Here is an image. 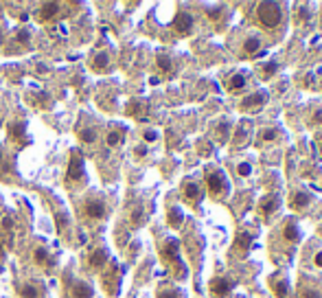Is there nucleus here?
I'll return each instance as SVG.
<instances>
[{"mask_svg": "<svg viewBox=\"0 0 322 298\" xmlns=\"http://www.w3.org/2000/svg\"><path fill=\"white\" fill-rule=\"evenodd\" d=\"M204 187H206V193L211 195V200H215V202H223L228 195H230L228 176L223 173L222 167H217V164L204 167Z\"/></svg>", "mask_w": 322, "mask_h": 298, "instance_id": "f257e3e1", "label": "nucleus"}, {"mask_svg": "<svg viewBox=\"0 0 322 298\" xmlns=\"http://www.w3.org/2000/svg\"><path fill=\"white\" fill-rule=\"evenodd\" d=\"M285 18V4L283 2H259L256 4V22L265 31H274L283 25Z\"/></svg>", "mask_w": 322, "mask_h": 298, "instance_id": "f03ea898", "label": "nucleus"}, {"mask_svg": "<svg viewBox=\"0 0 322 298\" xmlns=\"http://www.w3.org/2000/svg\"><path fill=\"white\" fill-rule=\"evenodd\" d=\"M160 254H162V259H165L167 266H171L175 278H184L186 276V266H184V261H182V257H180V241L178 239L167 237L160 244Z\"/></svg>", "mask_w": 322, "mask_h": 298, "instance_id": "7ed1b4c3", "label": "nucleus"}, {"mask_svg": "<svg viewBox=\"0 0 322 298\" xmlns=\"http://www.w3.org/2000/svg\"><path fill=\"white\" fill-rule=\"evenodd\" d=\"M268 97H270L268 90H254V92L246 94L239 101V112L241 114H256V112H261L265 108Z\"/></svg>", "mask_w": 322, "mask_h": 298, "instance_id": "20e7f679", "label": "nucleus"}, {"mask_svg": "<svg viewBox=\"0 0 322 298\" xmlns=\"http://www.w3.org/2000/svg\"><path fill=\"white\" fill-rule=\"evenodd\" d=\"M235 285H237V281L232 276H228V274L213 276L211 283H208V294H211V298H230Z\"/></svg>", "mask_w": 322, "mask_h": 298, "instance_id": "39448f33", "label": "nucleus"}, {"mask_svg": "<svg viewBox=\"0 0 322 298\" xmlns=\"http://www.w3.org/2000/svg\"><path fill=\"white\" fill-rule=\"evenodd\" d=\"M278 233H281L283 244H287V245H298L300 244V239H302V228H300V224H298L296 217H287V219H283Z\"/></svg>", "mask_w": 322, "mask_h": 298, "instance_id": "423d86ee", "label": "nucleus"}, {"mask_svg": "<svg viewBox=\"0 0 322 298\" xmlns=\"http://www.w3.org/2000/svg\"><path fill=\"white\" fill-rule=\"evenodd\" d=\"M182 197H184L189 204H199L204 200V184L195 178H186L182 182Z\"/></svg>", "mask_w": 322, "mask_h": 298, "instance_id": "0eeeda50", "label": "nucleus"}, {"mask_svg": "<svg viewBox=\"0 0 322 298\" xmlns=\"http://www.w3.org/2000/svg\"><path fill=\"white\" fill-rule=\"evenodd\" d=\"M270 290L274 292L276 298H289V290H292V283H289V276L283 270L270 274Z\"/></svg>", "mask_w": 322, "mask_h": 298, "instance_id": "6e6552de", "label": "nucleus"}, {"mask_svg": "<svg viewBox=\"0 0 322 298\" xmlns=\"http://www.w3.org/2000/svg\"><path fill=\"white\" fill-rule=\"evenodd\" d=\"M256 211L261 213L263 219H272V217L278 215V211H281V197H278L276 193H268V195H263L259 200Z\"/></svg>", "mask_w": 322, "mask_h": 298, "instance_id": "1a4fd4ad", "label": "nucleus"}, {"mask_svg": "<svg viewBox=\"0 0 322 298\" xmlns=\"http://www.w3.org/2000/svg\"><path fill=\"white\" fill-rule=\"evenodd\" d=\"M287 202H289V206H292V211L302 213V211H307V209L311 206L314 197H311L309 191H305V189H298V187H296V189H292V191H289Z\"/></svg>", "mask_w": 322, "mask_h": 298, "instance_id": "9d476101", "label": "nucleus"}, {"mask_svg": "<svg viewBox=\"0 0 322 298\" xmlns=\"http://www.w3.org/2000/svg\"><path fill=\"white\" fill-rule=\"evenodd\" d=\"M252 245H254V233H250V230H246V228L237 230L232 250H235V254H239V259H246V254L252 250Z\"/></svg>", "mask_w": 322, "mask_h": 298, "instance_id": "9b49d317", "label": "nucleus"}, {"mask_svg": "<svg viewBox=\"0 0 322 298\" xmlns=\"http://www.w3.org/2000/svg\"><path fill=\"white\" fill-rule=\"evenodd\" d=\"M83 178V156L79 149H73L71 160H68V171H66V182H79Z\"/></svg>", "mask_w": 322, "mask_h": 298, "instance_id": "f8f14e48", "label": "nucleus"}, {"mask_svg": "<svg viewBox=\"0 0 322 298\" xmlns=\"http://www.w3.org/2000/svg\"><path fill=\"white\" fill-rule=\"evenodd\" d=\"M83 215H86L88 219H103L107 215L105 202L101 200V197H88V200L83 202Z\"/></svg>", "mask_w": 322, "mask_h": 298, "instance_id": "ddd939ff", "label": "nucleus"}, {"mask_svg": "<svg viewBox=\"0 0 322 298\" xmlns=\"http://www.w3.org/2000/svg\"><path fill=\"white\" fill-rule=\"evenodd\" d=\"M193 27H195L193 16L186 11H178V16H175V20H173V31L178 33V35H189V33L193 31Z\"/></svg>", "mask_w": 322, "mask_h": 298, "instance_id": "4468645a", "label": "nucleus"}, {"mask_svg": "<svg viewBox=\"0 0 322 298\" xmlns=\"http://www.w3.org/2000/svg\"><path fill=\"white\" fill-rule=\"evenodd\" d=\"M246 86H248V73H246V70H239V73L230 75V79L226 81V90H228L230 94L244 92Z\"/></svg>", "mask_w": 322, "mask_h": 298, "instance_id": "2eb2a0df", "label": "nucleus"}, {"mask_svg": "<svg viewBox=\"0 0 322 298\" xmlns=\"http://www.w3.org/2000/svg\"><path fill=\"white\" fill-rule=\"evenodd\" d=\"M241 51H244L246 57H256V55L263 51V42H261L259 35H248L244 40V46H241Z\"/></svg>", "mask_w": 322, "mask_h": 298, "instance_id": "dca6fc26", "label": "nucleus"}, {"mask_svg": "<svg viewBox=\"0 0 322 298\" xmlns=\"http://www.w3.org/2000/svg\"><path fill=\"white\" fill-rule=\"evenodd\" d=\"M59 9H62V4H59V2H42L40 7H37L35 16H37V20L46 22V20H50V18L57 16Z\"/></svg>", "mask_w": 322, "mask_h": 298, "instance_id": "f3484780", "label": "nucleus"}, {"mask_svg": "<svg viewBox=\"0 0 322 298\" xmlns=\"http://www.w3.org/2000/svg\"><path fill=\"white\" fill-rule=\"evenodd\" d=\"M230 130H232V121L230 119H222L215 125V140H217L219 145L228 143V138H230Z\"/></svg>", "mask_w": 322, "mask_h": 298, "instance_id": "a211bd4d", "label": "nucleus"}, {"mask_svg": "<svg viewBox=\"0 0 322 298\" xmlns=\"http://www.w3.org/2000/svg\"><path fill=\"white\" fill-rule=\"evenodd\" d=\"M68 294H71V298H92V285L86 281H74Z\"/></svg>", "mask_w": 322, "mask_h": 298, "instance_id": "6ab92c4d", "label": "nucleus"}, {"mask_svg": "<svg viewBox=\"0 0 322 298\" xmlns=\"http://www.w3.org/2000/svg\"><path fill=\"white\" fill-rule=\"evenodd\" d=\"M107 261H110V254H107V250L105 248H97L95 252L90 254V268L92 270H103L107 266Z\"/></svg>", "mask_w": 322, "mask_h": 298, "instance_id": "aec40b11", "label": "nucleus"}, {"mask_svg": "<svg viewBox=\"0 0 322 298\" xmlns=\"http://www.w3.org/2000/svg\"><path fill=\"white\" fill-rule=\"evenodd\" d=\"M20 296L22 298H44V287L40 283H25L20 285Z\"/></svg>", "mask_w": 322, "mask_h": 298, "instance_id": "412c9836", "label": "nucleus"}, {"mask_svg": "<svg viewBox=\"0 0 322 298\" xmlns=\"http://www.w3.org/2000/svg\"><path fill=\"white\" fill-rule=\"evenodd\" d=\"M156 66H158V70H160L162 75H173V70H175L173 57H171V55H167V53L158 55V57H156Z\"/></svg>", "mask_w": 322, "mask_h": 298, "instance_id": "4be33fe9", "label": "nucleus"}, {"mask_svg": "<svg viewBox=\"0 0 322 298\" xmlns=\"http://www.w3.org/2000/svg\"><path fill=\"white\" fill-rule=\"evenodd\" d=\"M167 221H169L171 228H180L182 221H184V213H182L180 206H169V211H167Z\"/></svg>", "mask_w": 322, "mask_h": 298, "instance_id": "5701e85b", "label": "nucleus"}, {"mask_svg": "<svg viewBox=\"0 0 322 298\" xmlns=\"http://www.w3.org/2000/svg\"><path fill=\"white\" fill-rule=\"evenodd\" d=\"M296 9H298V11L294 13V20H296V25L298 27L307 25V20L311 18V7H309V4H296Z\"/></svg>", "mask_w": 322, "mask_h": 298, "instance_id": "b1692460", "label": "nucleus"}, {"mask_svg": "<svg viewBox=\"0 0 322 298\" xmlns=\"http://www.w3.org/2000/svg\"><path fill=\"white\" fill-rule=\"evenodd\" d=\"M9 136H11L13 143H26L25 125H22V123H11V125H9Z\"/></svg>", "mask_w": 322, "mask_h": 298, "instance_id": "393cba45", "label": "nucleus"}, {"mask_svg": "<svg viewBox=\"0 0 322 298\" xmlns=\"http://www.w3.org/2000/svg\"><path fill=\"white\" fill-rule=\"evenodd\" d=\"M298 296L300 298H322V292H320V287L302 283V285L298 287Z\"/></svg>", "mask_w": 322, "mask_h": 298, "instance_id": "a878e982", "label": "nucleus"}, {"mask_svg": "<svg viewBox=\"0 0 322 298\" xmlns=\"http://www.w3.org/2000/svg\"><path fill=\"white\" fill-rule=\"evenodd\" d=\"M158 298H184V292L180 287L165 285V287H158Z\"/></svg>", "mask_w": 322, "mask_h": 298, "instance_id": "bb28decb", "label": "nucleus"}, {"mask_svg": "<svg viewBox=\"0 0 322 298\" xmlns=\"http://www.w3.org/2000/svg\"><path fill=\"white\" fill-rule=\"evenodd\" d=\"M278 138H281V130H276V127H261L259 130V140H263V143L265 140L268 143L270 140H278Z\"/></svg>", "mask_w": 322, "mask_h": 298, "instance_id": "cd10ccee", "label": "nucleus"}, {"mask_svg": "<svg viewBox=\"0 0 322 298\" xmlns=\"http://www.w3.org/2000/svg\"><path fill=\"white\" fill-rule=\"evenodd\" d=\"M127 114L129 116H136V119H145V114H147V108H145L143 101H132L127 106Z\"/></svg>", "mask_w": 322, "mask_h": 298, "instance_id": "c85d7f7f", "label": "nucleus"}, {"mask_svg": "<svg viewBox=\"0 0 322 298\" xmlns=\"http://www.w3.org/2000/svg\"><path fill=\"white\" fill-rule=\"evenodd\" d=\"M92 68L99 70V73L107 70V68H110V55H107V53H99L95 59H92Z\"/></svg>", "mask_w": 322, "mask_h": 298, "instance_id": "c756f323", "label": "nucleus"}, {"mask_svg": "<svg viewBox=\"0 0 322 298\" xmlns=\"http://www.w3.org/2000/svg\"><path fill=\"white\" fill-rule=\"evenodd\" d=\"M79 138H81L83 143L92 145V143H97V138H99V132H97V127H86V130L79 132Z\"/></svg>", "mask_w": 322, "mask_h": 298, "instance_id": "7c9ffc66", "label": "nucleus"}, {"mask_svg": "<svg viewBox=\"0 0 322 298\" xmlns=\"http://www.w3.org/2000/svg\"><path fill=\"white\" fill-rule=\"evenodd\" d=\"M121 140H123V132L121 130H110L105 136V145L107 147H119Z\"/></svg>", "mask_w": 322, "mask_h": 298, "instance_id": "2f4dec72", "label": "nucleus"}, {"mask_svg": "<svg viewBox=\"0 0 322 298\" xmlns=\"http://www.w3.org/2000/svg\"><path fill=\"white\" fill-rule=\"evenodd\" d=\"M33 261L37 263V266H46V263H50V259H49V250L46 248H35L33 250Z\"/></svg>", "mask_w": 322, "mask_h": 298, "instance_id": "473e14b6", "label": "nucleus"}, {"mask_svg": "<svg viewBox=\"0 0 322 298\" xmlns=\"http://www.w3.org/2000/svg\"><path fill=\"white\" fill-rule=\"evenodd\" d=\"M145 211H143V206H138V209H134L132 211V215H129V224L134 226V228H136V226H141L143 221H145Z\"/></svg>", "mask_w": 322, "mask_h": 298, "instance_id": "72a5a7b5", "label": "nucleus"}, {"mask_svg": "<svg viewBox=\"0 0 322 298\" xmlns=\"http://www.w3.org/2000/svg\"><path fill=\"white\" fill-rule=\"evenodd\" d=\"M276 70H278V64H276V61H265V64H263V75H261V77H263V79H270L274 73H276Z\"/></svg>", "mask_w": 322, "mask_h": 298, "instance_id": "f704fd0d", "label": "nucleus"}, {"mask_svg": "<svg viewBox=\"0 0 322 298\" xmlns=\"http://www.w3.org/2000/svg\"><path fill=\"white\" fill-rule=\"evenodd\" d=\"M250 173H252V164L250 163H239V164H237V176L248 178Z\"/></svg>", "mask_w": 322, "mask_h": 298, "instance_id": "c9c22d12", "label": "nucleus"}, {"mask_svg": "<svg viewBox=\"0 0 322 298\" xmlns=\"http://www.w3.org/2000/svg\"><path fill=\"white\" fill-rule=\"evenodd\" d=\"M13 228V219L9 215H4V217H0V230H4V233H9V230Z\"/></svg>", "mask_w": 322, "mask_h": 298, "instance_id": "e433bc0d", "label": "nucleus"}, {"mask_svg": "<svg viewBox=\"0 0 322 298\" xmlns=\"http://www.w3.org/2000/svg\"><path fill=\"white\" fill-rule=\"evenodd\" d=\"M16 40L20 42V44H29V40H31L29 31H26V29H18V33H16Z\"/></svg>", "mask_w": 322, "mask_h": 298, "instance_id": "4c0bfd02", "label": "nucleus"}, {"mask_svg": "<svg viewBox=\"0 0 322 298\" xmlns=\"http://www.w3.org/2000/svg\"><path fill=\"white\" fill-rule=\"evenodd\" d=\"M66 224H68V215H66V213H57V230H59V233L66 228Z\"/></svg>", "mask_w": 322, "mask_h": 298, "instance_id": "58836bf2", "label": "nucleus"}, {"mask_svg": "<svg viewBox=\"0 0 322 298\" xmlns=\"http://www.w3.org/2000/svg\"><path fill=\"white\" fill-rule=\"evenodd\" d=\"M318 123H322V108H316L309 119V125H318Z\"/></svg>", "mask_w": 322, "mask_h": 298, "instance_id": "ea45409f", "label": "nucleus"}, {"mask_svg": "<svg viewBox=\"0 0 322 298\" xmlns=\"http://www.w3.org/2000/svg\"><path fill=\"white\" fill-rule=\"evenodd\" d=\"M31 103H33V106H46V103H49V94H46V92H40Z\"/></svg>", "mask_w": 322, "mask_h": 298, "instance_id": "a19ab883", "label": "nucleus"}, {"mask_svg": "<svg viewBox=\"0 0 322 298\" xmlns=\"http://www.w3.org/2000/svg\"><path fill=\"white\" fill-rule=\"evenodd\" d=\"M145 140H147V143H153V140H158V132H156V130H147V132H145Z\"/></svg>", "mask_w": 322, "mask_h": 298, "instance_id": "79ce46f5", "label": "nucleus"}, {"mask_svg": "<svg viewBox=\"0 0 322 298\" xmlns=\"http://www.w3.org/2000/svg\"><path fill=\"white\" fill-rule=\"evenodd\" d=\"M134 156H136V158H145V156H147V145H138V147L134 149Z\"/></svg>", "mask_w": 322, "mask_h": 298, "instance_id": "37998d69", "label": "nucleus"}, {"mask_svg": "<svg viewBox=\"0 0 322 298\" xmlns=\"http://www.w3.org/2000/svg\"><path fill=\"white\" fill-rule=\"evenodd\" d=\"M219 11H222V7H219V4H217V7H211V9H208V18H213V20H217V18H219Z\"/></svg>", "mask_w": 322, "mask_h": 298, "instance_id": "c03bdc74", "label": "nucleus"}, {"mask_svg": "<svg viewBox=\"0 0 322 298\" xmlns=\"http://www.w3.org/2000/svg\"><path fill=\"white\" fill-rule=\"evenodd\" d=\"M314 266L318 268V270H322V250H320V252H316V257H314Z\"/></svg>", "mask_w": 322, "mask_h": 298, "instance_id": "a18cd8bd", "label": "nucleus"}, {"mask_svg": "<svg viewBox=\"0 0 322 298\" xmlns=\"http://www.w3.org/2000/svg\"><path fill=\"white\" fill-rule=\"evenodd\" d=\"M316 143H318V147H320V151H322V132L318 136H316Z\"/></svg>", "mask_w": 322, "mask_h": 298, "instance_id": "49530a36", "label": "nucleus"}, {"mask_svg": "<svg viewBox=\"0 0 322 298\" xmlns=\"http://www.w3.org/2000/svg\"><path fill=\"white\" fill-rule=\"evenodd\" d=\"M2 160H4V156H2V151H0V167H2Z\"/></svg>", "mask_w": 322, "mask_h": 298, "instance_id": "de8ad7c7", "label": "nucleus"}, {"mask_svg": "<svg viewBox=\"0 0 322 298\" xmlns=\"http://www.w3.org/2000/svg\"><path fill=\"white\" fill-rule=\"evenodd\" d=\"M0 254H2V244H0Z\"/></svg>", "mask_w": 322, "mask_h": 298, "instance_id": "09e8293b", "label": "nucleus"}]
</instances>
